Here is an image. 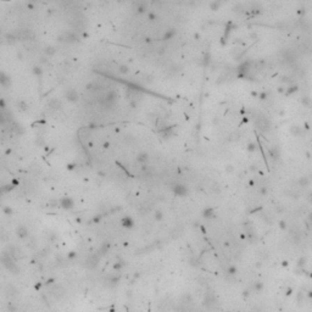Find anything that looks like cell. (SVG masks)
<instances>
[{
    "mask_svg": "<svg viewBox=\"0 0 312 312\" xmlns=\"http://www.w3.org/2000/svg\"><path fill=\"white\" fill-rule=\"evenodd\" d=\"M17 234H18V236H20V238H27L28 236V230H27V228L25 226H20L17 228Z\"/></svg>",
    "mask_w": 312,
    "mask_h": 312,
    "instance_id": "ba28073f",
    "label": "cell"
},
{
    "mask_svg": "<svg viewBox=\"0 0 312 312\" xmlns=\"http://www.w3.org/2000/svg\"><path fill=\"white\" fill-rule=\"evenodd\" d=\"M65 98H66L68 101H71V103H76V101L78 100L79 95H78V93H77V90H75V89H67V90L65 91Z\"/></svg>",
    "mask_w": 312,
    "mask_h": 312,
    "instance_id": "5b68a950",
    "label": "cell"
},
{
    "mask_svg": "<svg viewBox=\"0 0 312 312\" xmlns=\"http://www.w3.org/2000/svg\"><path fill=\"white\" fill-rule=\"evenodd\" d=\"M33 73L35 76H42L43 75V70H42V67H39V66H34L33 67Z\"/></svg>",
    "mask_w": 312,
    "mask_h": 312,
    "instance_id": "7c38bea8",
    "label": "cell"
},
{
    "mask_svg": "<svg viewBox=\"0 0 312 312\" xmlns=\"http://www.w3.org/2000/svg\"><path fill=\"white\" fill-rule=\"evenodd\" d=\"M172 192L177 195V196H187L188 195V188L184 184H180V183H177V184L172 186Z\"/></svg>",
    "mask_w": 312,
    "mask_h": 312,
    "instance_id": "3957f363",
    "label": "cell"
},
{
    "mask_svg": "<svg viewBox=\"0 0 312 312\" xmlns=\"http://www.w3.org/2000/svg\"><path fill=\"white\" fill-rule=\"evenodd\" d=\"M174 34H176V31H174V29H168L166 33L163 34L162 39H163V40H168V39H172L173 37H174Z\"/></svg>",
    "mask_w": 312,
    "mask_h": 312,
    "instance_id": "9c48e42d",
    "label": "cell"
},
{
    "mask_svg": "<svg viewBox=\"0 0 312 312\" xmlns=\"http://www.w3.org/2000/svg\"><path fill=\"white\" fill-rule=\"evenodd\" d=\"M4 107H6V103L4 99H0V108H4Z\"/></svg>",
    "mask_w": 312,
    "mask_h": 312,
    "instance_id": "ac0fdd59",
    "label": "cell"
},
{
    "mask_svg": "<svg viewBox=\"0 0 312 312\" xmlns=\"http://www.w3.org/2000/svg\"><path fill=\"white\" fill-rule=\"evenodd\" d=\"M3 123H5V115L0 111V124H3Z\"/></svg>",
    "mask_w": 312,
    "mask_h": 312,
    "instance_id": "2e32d148",
    "label": "cell"
},
{
    "mask_svg": "<svg viewBox=\"0 0 312 312\" xmlns=\"http://www.w3.org/2000/svg\"><path fill=\"white\" fill-rule=\"evenodd\" d=\"M262 288H263V285H262L260 282H257V283L255 284V289H256V290H261Z\"/></svg>",
    "mask_w": 312,
    "mask_h": 312,
    "instance_id": "e0dca14e",
    "label": "cell"
},
{
    "mask_svg": "<svg viewBox=\"0 0 312 312\" xmlns=\"http://www.w3.org/2000/svg\"><path fill=\"white\" fill-rule=\"evenodd\" d=\"M255 124H256V127L259 128L260 131H262V132H267V131H269V128H271V123H269V121L265 117V116H259L255 120Z\"/></svg>",
    "mask_w": 312,
    "mask_h": 312,
    "instance_id": "7a4b0ae2",
    "label": "cell"
},
{
    "mask_svg": "<svg viewBox=\"0 0 312 312\" xmlns=\"http://www.w3.org/2000/svg\"><path fill=\"white\" fill-rule=\"evenodd\" d=\"M155 17H156L155 13H149V18H150V20H155Z\"/></svg>",
    "mask_w": 312,
    "mask_h": 312,
    "instance_id": "ffe728a7",
    "label": "cell"
},
{
    "mask_svg": "<svg viewBox=\"0 0 312 312\" xmlns=\"http://www.w3.org/2000/svg\"><path fill=\"white\" fill-rule=\"evenodd\" d=\"M204 217H206V218H211V217H213V215H215V211H213V209H211V207H207V209H205L204 210Z\"/></svg>",
    "mask_w": 312,
    "mask_h": 312,
    "instance_id": "8fae6325",
    "label": "cell"
},
{
    "mask_svg": "<svg viewBox=\"0 0 312 312\" xmlns=\"http://www.w3.org/2000/svg\"><path fill=\"white\" fill-rule=\"evenodd\" d=\"M308 218H310V221H312V212L310 213V216H308Z\"/></svg>",
    "mask_w": 312,
    "mask_h": 312,
    "instance_id": "44dd1931",
    "label": "cell"
},
{
    "mask_svg": "<svg viewBox=\"0 0 312 312\" xmlns=\"http://www.w3.org/2000/svg\"><path fill=\"white\" fill-rule=\"evenodd\" d=\"M60 206L65 210H71L75 207V201H73L72 198L70 196H64L60 199Z\"/></svg>",
    "mask_w": 312,
    "mask_h": 312,
    "instance_id": "277c9868",
    "label": "cell"
},
{
    "mask_svg": "<svg viewBox=\"0 0 312 312\" xmlns=\"http://www.w3.org/2000/svg\"><path fill=\"white\" fill-rule=\"evenodd\" d=\"M45 54H48V55H54V54H55V49L48 48V49H45Z\"/></svg>",
    "mask_w": 312,
    "mask_h": 312,
    "instance_id": "9a60e30c",
    "label": "cell"
},
{
    "mask_svg": "<svg viewBox=\"0 0 312 312\" xmlns=\"http://www.w3.org/2000/svg\"><path fill=\"white\" fill-rule=\"evenodd\" d=\"M161 218H162V212L157 211V212H156V219H161Z\"/></svg>",
    "mask_w": 312,
    "mask_h": 312,
    "instance_id": "d6986e66",
    "label": "cell"
},
{
    "mask_svg": "<svg viewBox=\"0 0 312 312\" xmlns=\"http://www.w3.org/2000/svg\"><path fill=\"white\" fill-rule=\"evenodd\" d=\"M121 223H122V226L126 227V228H132L133 224H134V221H133L132 217L126 216V217H123V218L121 219Z\"/></svg>",
    "mask_w": 312,
    "mask_h": 312,
    "instance_id": "52a82bcc",
    "label": "cell"
},
{
    "mask_svg": "<svg viewBox=\"0 0 312 312\" xmlns=\"http://www.w3.org/2000/svg\"><path fill=\"white\" fill-rule=\"evenodd\" d=\"M137 159H138V161H139V162H141V163H145L146 161L149 160V156H148V154H146V153H140V154L138 155V157H137Z\"/></svg>",
    "mask_w": 312,
    "mask_h": 312,
    "instance_id": "30bf717a",
    "label": "cell"
},
{
    "mask_svg": "<svg viewBox=\"0 0 312 312\" xmlns=\"http://www.w3.org/2000/svg\"><path fill=\"white\" fill-rule=\"evenodd\" d=\"M128 71H129V68H128L126 65H123V66L120 67V72H121V73H128Z\"/></svg>",
    "mask_w": 312,
    "mask_h": 312,
    "instance_id": "4fadbf2b",
    "label": "cell"
},
{
    "mask_svg": "<svg viewBox=\"0 0 312 312\" xmlns=\"http://www.w3.org/2000/svg\"><path fill=\"white\" fill-rule=\"evenodd\" d=\"M1 262H3V265H4L9 271H11L12 273H18V267H17V265L15 263L12 256H11L10 254H7V252L3 254V256H1Z\"/></svg>",
    "mask_w": 312,
    "mask_h": 312,
    "instance_id": "6da1fadb",
    "label": "cell"
},
{
    "mask_svg": "<svg viewBox=\"0 0 312 312\" xmlns=\"http://www.w3.org/2000/svg\"><path fill=\"white\" fill-rule=\"evenodd\" d=\"M235 272H236V268H235L234 266H230V267H229V269H228V273L230 274V276H234V274H235Z\"/></svg>",
    "mask_w": 312,
    "mask_h": 312,
    "instance_id": "5bb4252c",
    "label": "cell"
},
{
    "mask_svg": "<svg viewBox=\"0 0 312 312\" xmlns=\"http://www.w3.org/2000/svg\"><path fill=\"white\" fill-rule=\"evenodd\" d=\"M0 85H3V87H10L11 85V78L3 71H0Z\"/></svg>",
    "mask_w": 312,
    "mask_h": 312,
    "instance_id": "8992f818",
    "label": "cell"
}]
</instances>
